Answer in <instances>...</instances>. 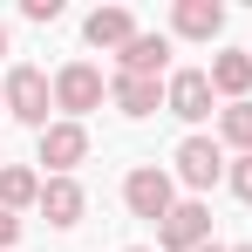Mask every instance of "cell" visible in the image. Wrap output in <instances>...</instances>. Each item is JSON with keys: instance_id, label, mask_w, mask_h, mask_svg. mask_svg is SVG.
Segmentation results:
<instances>
[{"instance_id": "4fadbf2b", "label": "cell", "mask_w": 252, "mask_h": 252, "mask_svg": "<svg viewBox=\"0 0 252 252\" xmlns=\"http://www.w3.org/2000/svg\"><path fill=\"white\" fill-rule=\"evenodd\" d=\"M109 102L123 109L129 123H143V116H157V109H164V82H143V75H109Z\"/></svg>"}, {"instance_id": "52a82bcc", "label": "cell", "mask_w": 252, "mask_h": 252, "mask_svg": "<svg viewBox=\"0 0 252 252\" xmlns=\"http://www.w3.org/2000/svg\"><path fill=\"white\" fill-rule=\"evenodd\" d=\"M164 109L177 116V123H205L211 109H218L211 75H205V68H170V82H164Z\"/></svg>"}, {"instance_id": "d6986e66", "label": "cell", "mask_w": 252, "mask_h": 252, "mask_svg": "<svg viewBox=\"0 0 252 252\" xmlns=\"http://www.w3.org/2000/svg\"><path fill=\"white\" fill-rule=\"evenodd\" d=\"M198 252H232V246H218V239H211V246H198Z\"/></svg>"}, {"instance_id": "7402d4cb", "label": "cell", "mask_w": 252, "mask_h": 252, "mask_svg": "<svg viewBox=\"0 0 252 252\" xmlns=\"http://www.w3.org/2000/svg\"><path fill=\"white\" fill-rule=\"evenodd\" d=\"M123 252H150V246H123Z\"/></svg>"}, {"instance_id": "9c48e42d", "label": "cell", "mask_w": 252, "mask_h": 252, "mask_svg": "<svg viewBox=\"0 0 252 252\" xmlns=\"http://www.w3.org/2000/svg\"><path fill=\"white\" fill-rule=\"evenodd\" d=\"M55 225V232H68V225H82V211H89V191L75 184V177H41V205H34Z\"/></svg>"}, {"instance_id": "e0dca14e", "label": "cell", "mask_w": 252, "mask_h": 252, "mask_svg": "<svg viewBox=\"0 0 252 252\" xmlns=\"http://www.w3.org/2000/svg\"><path fill=\"white\" fill-rule=\"evenodd\" d=\"M21 14H28V21H41V28H48V21H62V0H21Z\"/></svg>"}, {"instance_id": "2e32d148", "label": "cell", "mask_w": 252, "mask_h": 252, "mask_svg": "<svg viewBox=\"0 0 252 252\" xmlns=\"http://www.w3.org/2000/svg\"><path fill=\"white\" fill-rule=\"evenodd\" d=\"M225 184H232L239 205H252V157H232V164H225Z\"/></svg>"}, {"instance_id": "5bb4252c", "label": "cell", "mask_w": 252, "mask_h": 252, "mask_svg": "<svg viewBox=\"0 0 252 252\" xmlns=\"http://www.w3.org/2000/svg\"><path fill=\"white\" fill-rule=\"evenodd\" d=\"M28 205H41V177H34L28 164H0V211L21 218Z\"/></svg>"}, {"instance_id": "9a60e30c", "label": "cell", "mask_w": 252, "mask_h": 252, "mask_svg": "<svg viewBox=\"0 0 252 252\" xmlns=\"http://www.w3.org/2000/svg\"><path fill=\"white\" fill-rule=\"evenodd\" d=\"M218 143L239 150V157H252V102H225L218 109Z\"/></svg>"}, {"instance_id": "ac0fdd59", "label": "cell", "mask_w": 252, "mask_h": 252, "mask_svg": "<svg viewBox=\"0 0 252 252\" xmlns=\"http://www.w3.org/2000/svg\"><path fill=\"white\" fill-rule=\"evenodd\" d=\"M21 246V218H14V211H0V252H14Z\"/></svg>"}, {"instance_id": "7a4b0ae2", "label": "cell", "mask_w": 252, "mask_h": 252, "mask_svg": "<svg viewBox=\"0 0 252 252\" xmlns=\"http://www.w3.org/2000/svg\"><path fill=\"white\" fill-rule=\"evenodd\" d=\"M170 177H177V184H184L191 198H205L211 184L225 177V143H218V136H198V129H191V136L177 143V157H170Z\"/></svg>"}, {"instance_id": "ba28073f", "label": "cell", "mask_w": 252, "mask_h": 252, "mask_svg": "<svg viewBox=\"0 0 252 252\" xmlns=\"http://www.w3.org/2000/svg\"><path fill=\"white\" fill-rule=\"evenodd\" d=\"M136 34H143V28H136V14H129V7H95V14L82 21V41L102 48V55H123Z\"/></svg>"}, {"instance_id": "3957f363", "label": "cell", "mask_w": 252, "mask_h": 252, "mask_svg": "<svg viewBox=\"0 0 252 252\" xmlns=\"http://www.w3.org/2000/svg\"><path fill=\"white\" fill-rule=\"evenodd\" d=\"M102 95H109V82H102L95 62H62V68H55V109H62L68 123H82L89 109H102Z\"/></svg>"}, {"instance_id": "603a6c76", "label": "cell", "mask_w": 252, "mask_h": 252, "mask_svg": "<svg viewBox=\"0 0 252 252\" xmlns=\"http://www.w3.org/2000/svg\"><path fill=\"white\" fill-rule=\"evenodd\" d=\"M232 252H252V246H232Z\"/></svg>"}, {"instance_id": "30bf717a", "label": "cell", "mask_w": 252, "mask_h": 252, "mask_svg": "<svg viewBox=\"0 0 252 252\" xmlns=\"http://www.w3.org/2000/svg\"><path fill=\"white\" fill-rule=\"evenodd\" d=\"M116 75H143V82H170V34H136L116 55Z\"/></svg>"}, {"instance_id": "5b68a950", "label": "cell", "mask_w": 252, "mask_h": 252, "mask_svg": "<svg viewBox=\"0 0 252 252\" xmlns=\"http://www.w3.org/2000/svg\"><path fill=\"white\" fill-rule=\"evenodd\" d=\"M82 157H89V129L68 123V116H55V123L34 136V164H48V177H75Z\"/></svg>"}, {"instance_id": "277c9868", "label": "cell", "mask_w": 252, "mask_h": 252, "mask_svg": "<svg viewBox=\"0 0 252 252\" xmlns=\"http://www.w3.org/2000/svg\"><path fill=\"white\" fill-rule=\"evenodd\" d=\"M123 205L136 211V218H150V225H164L170 205H177V177H170L164 164H136L123 177Z\"/></svg>"}, {"instance_id": "6da1fadb", "label": "cell", "mask_w": 252, "mask_h": 252, "mask_svg": "<svg viewBox=\"0 0 252 252\" xmlns=\"http://www.w3.org/2000/svg\"><path fill=\"white\" fill-rule=\"evenodd\" d=\"M0 89H7V116H14V123H28L34 136L55 123V116H48V109H55V75H41L34 62H14V68L0 75Z\"/></svg>"}, {"instance_id": "7c38bea8", "label": "cell", "mask_w": 252, "mask_h": 252, "mask_svg": "<svg viewBox=\"0 0 252 252\" xmlns=\"http://www.w3.org/2000/svg\"><path fill=\"white\" fill-rule=\"evenodd\" d=\"M205 75H211V89L225 102H252V48H218Z\"/></svg>"}, {"instance_id": "8992f818", "label": "cell", "mask_w": 252, "mask_h": 252, "mask_svg": "<svg viewBox=\"0 0 252 252\" xmlns=\"http://www.w3.org/2000/svg\"><path fill=\"white\" fill-rule=\"evenodd\" d=\"M211 246V205L205 198H177L170 218L157 225V252H198Z\"/></svg>"}, {"instance_id": "8fae6325", "label": "cell", "mask_w": 252, "mask_h": 252, "mask_svg": "<svg viewBox=\"0 0 252 252\" xmlns=\"http://www.w3.org/2000/svg\"><path fill=\"white\" fill-rule=\"evenodd\" d=\"M170 34L177 41H218L225 34V0H177L170 7Z\"/></svg>"}, {"instance_id": "44dd1931", "label": "cell", "mask_w": 252, "mask_h": 252, "mask_svg": "<svg viewBox=\"0 0 252 252\" xmlns=\"http://www.w3.org/2000/svg\"><path fill=\"white\" fill-rule=\"evenodd\" d=\"M0 116H7V89H0Z\"/></svg>"}, {"instance_id": "ffe728a7", "label": "cell", "mask_w": 252, "mask_h": 252, "mask_svg": "<svg viewBox=\"0 0 252 252\" xmlns=\"http://www.w3.org/2000/svg\"><path fill=\"white\" fill-rule=\"evenodd\" d=\"M0 55H7V21H0Z\"/></svg>"}]
</instances>
